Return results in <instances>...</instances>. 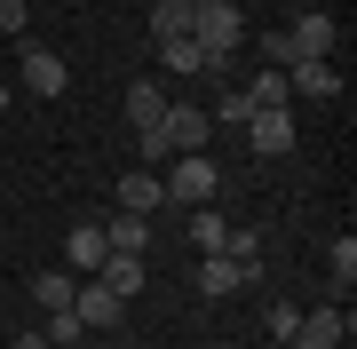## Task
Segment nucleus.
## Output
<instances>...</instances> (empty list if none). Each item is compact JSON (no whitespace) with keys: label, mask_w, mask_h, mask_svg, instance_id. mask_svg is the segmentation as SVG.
I'll return each instance as SVG.
<instances>
[{"label":"nucleus","mask_w":357,"mask_h":349,"mask_svg":"<svg viewBox=\"0 0 357 349\" xmlns=\"http://www.w3.org/2000/svg\"><path fill=\"white\" fill-rule=\"evenodd\" d=\"M222 238H230V222L215 207H191V246H199V254H222Z\"/></svg>","instance_id":"a211bd4d"},{"label":"nucleus","mask_w":357,"mask_h":349,"mask_svg":"<svg viewBox=\"0 0 357 349\" xmlns=\"http://www.w3.org/2000/svg\"><path fill=\"white\" fill-rule=\"evenodd\" d=\"M349 334H357L349 310H342V302H326V310H302V334H294L286 349H342Z\"/></svg>","instance_id":"39448f33"},{"label":"nucleus","mask_w":357,"mask_h":349,"mask_svg":"<svg viewBox=\"0 0 357 349\" xmlns=\"http://www.w3.org/2000/svg\"><path fill=\"white\" fill-rule=\"evenodd\" d=\"M64 88H72V64L56 48H32V40H24V95H48V104H56Z\"/></svg>","instance_id":"6e6552de"},{"label":"nucleus","mask_w":357,"mask_h":349,"mask_svg":"<svg viewBox=\"0 0 357 349\" xmlns=\"http://www.w3.org/2000/svg\"><path fill=\"white\" fill-rule=\"evenodd\" d=\"M262 278V262H230V254H199V294L222 302V294H246Z\"/></svg>","instance_id":"20e7f679"},{"label":"nucleus","mask_w":357,"mask_h":349,"mask_svg":"<svg viewBox=\"0 0 357 349\" xmlns=\"http://www.w3.org/2000/svg\"><path fill=\"white\" fill-rule=\"evenodd\" d=\"M326 278H333V294L357 286V238H333V246H326Z\"/></svg>","instance_id":"f3484780"},{"label":"nucleus","mask_w":357,"mask_h":349,"mask_svg":"<svg viewBox=\"0 0 357 349\" xmlns=\"http://www.w3.org/2000/svg\"><path fill=\"white\" fill-rule=\"evenodd\" d=\"M119 310H128V302H119L103 278H79V294H72V318L88 325V334H112V325H119Z\"/></svg>","instance_id":"0eeeda50"},{"label":"nucleus","mask_w":357,"mask_h":349,"mask_svg":"<svg viewBox=\"0 0 357 349\" xmlns=\"http://www.w3.org/2000/svg\"><path fill=\"white\" fill-rule=\"evenodd\" d=\"M159 183H167V199H183V207H215V191H222V167H215L206 151H175Z\"/></svg>","instance_id":"f03ea898"},{"label":"nucleus","mask_w":357,"mask_h":349,"mask_svg":"<svg viewBox=\"0 0 357 349\" xmlns=\"http://www.w3.org/2000/svg\"><path fill=\"white\" fill-rule=\"evenodd\" d=\"M72 294H79L72 270H40V278H32V302H40V310H72Z\"/></svg>","instance_id":"dca6fc26"},{"label":"nucleus","mask_w":357,"mask_h":349,"mask_svg":"<svg viewBox=\"0 0 357 349\" xmlns=\"http://www.w3.org/2000/svg\"><path fill=\"white\" fill-rule=\"evenodd\" d=\"M246 95H255V111H262V104H294V95H286V72H270V64L246 79Z\"/></svg>","instance_id":"412c9836"},{"label":"nucleus","mask_w":357,"mask_h":349,"mask_svg":"<svg viewBox=\"0 0 357 349\" xmlns=\"http://www.w3.org/2000/svg\"><path fill=\"white\" fill-rule=\"evenodd\" d=\"M103 286H112V294L119 302H135L143 294V278H151V270H143V254H112V262H103V270H96Z\"/></svg>","instance_id":"4468645a"},{"label":"nucleus","mask_w":357,"mask_h":349,"mask_svg":"<svg viewBox=\"0 0 357 349\" xmlns=\"http://www.w3.org/2000/svg\"><path fill=\"white\" fill-rule=\"evenodd\" d=\"M24 16H32L24 0H0V32H24Z\"/></svg>","instance_id":"b1692460"},{"label":"nucleus","mask_w":357,"mask_h":349,"mask_svg":"<svg viewBox=\"0 0 357 349\" xmlns=\"http://www.w3.org/2000/svg\"><path fill=\"white\" fill-rule=\"evenodd\" d=\"M103 262H112V238H103V222H79V231L64 238V270H72V278H96Z\"/></svg>","instance_id":"1a4fd4ad"},{"label":"nucleus","mask_w":357,"mask_h":349,"mask_svg":"<svg viewBox=\"0 0 357 349\" xmlns=\"http://www.w3.org/2000/svg\"><path fill=\"white\" fill-rule=\"evenodd\" d=\"M159 207H167V183H159V167L119 175V215H159Z\"/></svg>","instance_id":"9b49d317"},{"label":"nucleus","mask_w":357,"mask_h":349,"mask_svg":"<svg viewBox=\"0 0 357 349\" xmlns=\"http://www.w3.org/2000/svg\"><path fill=\"white\" fill-rule=\"evenodd\" d=\"M199 0H151V40H191Z\"/></svg>","instance_id":"ddd939ff"},{"label":"nucleus","mask_w":357,"mask_h":349,"mask_svg":"<svg viewBox=\"0 0 357 349\" xmlns=\"http://www.w3.org/2000/svg\"><path fill=\"white\" fill-rule=\"evenodd\" d=\"M246 143H255L262 159H286L294 151V104H262L255 119H246Z\"/></svg>","instance_id":"423d86ee"},{"label":"nucleus","mask_w":357,"mask_h":349,"mask_svg":"<svg viewBox=\"0 0 357 349\" xmlns=\"http://www.w3.org/2000/svg\"><path fill=\"white\" fill-rule=\"evenodd\" d=\"M16 349H48V334H24V341H16Z\"/></svg>","instance_id":"a878e982"},{"label":"nucleus","mask_w":357,"mask_h":349,"mask_svg":"<svg viewBox=\"0 0 357 349\" xmlns=\"http://www.w3.org/2000/svg\"><path fill=\"white\" fill-rule=\"evenodd\" d=\"M103 238H112V254H143V246H151V215H112Z\"/></svg>","instance_id":"2eb2a0df"},{"label":"nucleus","mask_w":357,"mask_h":349,"mask_svg":"<svg viewBox=\"0 0 357 349\" xmlns=\"http://www.w3.org/2000/svg\"><path fill=\"white\" fill-rule=\"evenodd\" d=\"M64 349H88V341H64Z\"/></svg>","instance_id":"bb28decb"},{"label":"nucleus","mask_w":357,"mask_h":349,"mask_svg":"<svg viewBox=\"0 0 357 349\" xmlns=\"http://www.w3.org/2000/svg\"><path fill=\"white\" fill-rule=\"evenodd\" d=\"M167 104H175V95H167L159 79H135V88H128V127H135V135H151L159 119H167Z\"/></svg>","instance_id":"f8f14e48"},{"label":"nucleus","mask_w":357,"mask_h":349,"mask_svg":"<svg viewBox=\"0 0 357 349\" xmlns=\"http://www.w3.org/2000/svg\"><path fill=\"white\" fill-rule=\"evenodd\" d=\"M8 104H16V79H0V111H8Z\"/></svg>","instance_id":"393cba45"},{"label":"nucleus","mask_w":357,"mask_h":349,"mask_svg":"<svg viewBox=\"0 0 357 349\" xmlns=\"http://www.w3.org/2000/svg\"><path fill=\"white\" fill-rule=\"evenodd\" d=\"M159 135H167V151H206L215 143V119H206V104H167Z\"/></svg>","instance_id":"7ed1b4c3"},{"label":"nucleus","mask_w":357,"mask_h":349,"mask_svg":"<svg viewBox=\"0 0 357 349\" xmlns=\"http://www.w3.org/2000/svg\"><path fill=\"white\" fill-rule=\"evenodd\" d=\"M159 64L175 79H191V72H206V56H199V40H159Z\"/></svg>","instance_id":"6ab92c4d"},{"label":"nucleus","mask_w":357,"mask_h":349,"mask_svg":"<svg viewBox=\"0 0 357 349\" xmlns=\"http://www.w3.org/2000/svg\"><path fill=\"white\" fill-rule=\"evenodd\" d=\"M79 334H88V325H79L72 310H48V349H64V341H79Z\"/></svg>","instance_id":"5701e85b"},{"label":"nucleus","mask_w":357,"mask_h":349,"mask_svg":"<svg viewBox=\"0 0 357 349\" xmlns=\"http://www.w3.org/2000/svg\"><path fill=\"white\" fill-rule=\"evenodd\" d=\"M286 95L333 104V95H342V72H333V56H318V64H294V72H286Z\"/></svg>","instance_id":"9d476101"},{"label":"nucleus","mask_w":357,"mask_h":349,"mask_svg":"<svg viewBox=\"0 0 357 349\" xmlns=\"http://www.w3.org/2000/svg\"><path fill=\"white\" fill-rule=\"evenodd\" d=\"M206 119H215V127H246V119H255V95L230 88V95H215V104H206Z\"/></svg>","instance_id":"aec40b11"},{"label":"nucleus","mask_w":357,"mask_h":349,"mask_svg":"<svg viewBox=\"0 0 357 349\" xmlns=\"http://www.w3.org/2000/svg\"><path fill=\"white\" fill-rule=\"evenodd\" d=\"M191 40H199L206 72H215V64H230V56L246 48V8H238V0H199V16H191Z\"/></svg>","instance_id":"f257e3e1"},{"label":"nucleus","mask_w":357,"mask_h":349,"mask_svg":"<svg viewBox=\"0 0 357 349\" xmlns=\"http://www.w3.org/2000/svg\"><path fill=\"white\" fill-rule=\"evenodd\" d=\"M294 334H302V310H294V302H270V341H294Z\"/></svg>","instance_id":"4be33fe9"}]
</instances>
